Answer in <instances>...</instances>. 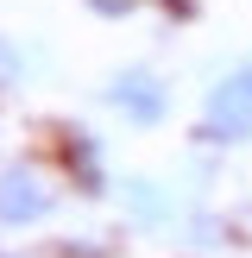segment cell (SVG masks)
Segmentation results:
<instances>
[{"instance_id": "6da1fadb", "label": "cell", "mask_w": 252, "mask_h": 258, "mask_svg": "<svg viewBox=\"0 0 252 258\" xmlns=\"http://www.w3.org/2000/svg\"><path fill=\"white\" fill-rule=\"evenodd\" d=\"M246 133H252V70H239L208 95V139H246Z\"/></svg>"}, {"instance_id": "7a4b0ae2", "label": "cell", "mask_w": 252, "mask_h": 258, "mask_svg": "<svg viewBox=\"0 0 252 258\" xmlns=\"http://www.w3.org/2000/svg\"><path fill=\"white\" fill-rule=\"evenodd\" d=\"M44 208H50V196H44V183H38L32 170H7V176H0V221H7V227L38 221Z\"/></svg>"}, {"instance_id": "3957f363", "label": "cell", "mask_w": 252, "mask_h": 258, "mask_svg": "<svg viewBox=\"0 0 252 258\" xmlns=\"http://www.w3.org/2000/svg\"><path fill=\"white\" fill-rule=\"evenodd\" d=\"M113 107L133 113V120H158V113H164V88L151 82L145 70H133V76H120V82H113Z\"/></svg>"}, {"instance_id": "277c9868", "label": "cell", "mask_w": 252, "mask_h": 258, "mask_svg": "<svg viewBox=\"0 0 252 258\" xmlns=\"http://www.w3.org/2000/svg\"><path fill=\"white\" fill-rule=\"evenodd\" d=\"M126 202H133L139 221H164V196H158V183H126Z\"/></svg>"}, {"instance_id": "5b68a950", "label": "cell", "mask_w": 252, "mask_h": 258, "mask_svg": "<svg viewBox=\"0 0 252 258\" xmlns=\"http://www.w3.org/2000/svg\"><path fill=\"white\" fill-rule=\"evenodd\" d=\"M13 76H19V57H13V44L0 38V82H13Z\"/></svg>"}, {"instance_id": "8992f818", "label": "cell", "mask_w": 252, "mask_h": 258, "mask_svg": "<svg viewBox=\"0 0 252 258\" xmlns=\"http://www.w3.org/2000/svg\"><path fill=\"white\" fill-rule=\"evenodd\" d=\"M95 7H101V13H126L133 0H95Z\"/></svg>"}]
</instances>
